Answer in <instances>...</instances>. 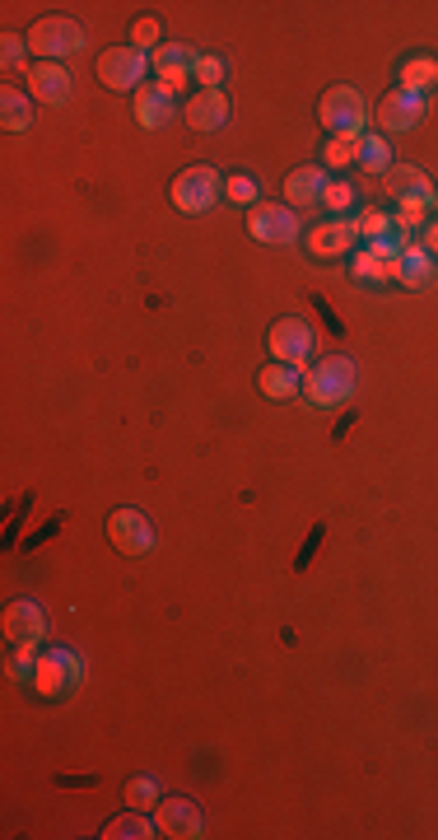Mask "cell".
<instances>
[{"label":"cell","instance_id":"obj_1","mask_svg":"<svg viewBox=\"0 0 438 840\" xmlns=\"http://www.w3.org/2000/svg\"><path fill=\"white\" fill-rule=\"evenodd\" d=\"M318 117H322V127L331 131V140H359L364 121H369V103H364V94L355 90V84H336V90L322 94Z\"/></svg>","mask_w":438,"mask_h":840},{"label":"cell","instance_id":"obj_2","mask_svg":"<svg viewBox=\"0 0 438 840\" xmlns=\"http://www.w3.org/2000/svg\"><path fill=\"white\" fill-rule=\"evenodd\" d=\"M304 397L322 411L350 401L355 397V364H350L345 355H327L322 364H312V370L304 374Z\"/></svg>","mask_w":438,"mask_h":840},{"label":"cell","instance_id":"obj_3","mask_svg":"<svg viewBox=\"0 0 438 840\" xmlns=\"http://www.w3.org/2000/svg\"><path fill=\"white\" fill-rule=\"evenodd\" d=\"M84 681V658L75 650H66V644H51L43 650L38 658V673H33V691L47 696V700H61L70 696Z\"/></svg>","mask_w":438,"mask_h":840},{"label":"cell","instance_id":"obj_4","mask_svg":"<svg viewBox=\"0 0 438 840\" xmlns=\"http://www.w3.org/2000/svg\"><path fill=\"white\" fill-rule=\"evenodd\" d=\"M220 197H224V178L210 164L182 168L178 178H173V206H178L182 215H205Z\"/></svg>","mask_w":438,"mask_h":840},{"label":"cell","instance_id":"obj_5","mask_svg":"<svg viewBox=\"0 0 438 840\" xmlns=\"http://www.w3.org/2000/svg\"><path fill=\"white\" fill-rule=\"evenodd\" d=\"M28 47L38 51L47 61H61V57H80L84 51V28L75 20H66V14H47L28 28Z\"/></svg>","mask_w":438,"mask_h":840},{"label":"cell","instance_id":"obj_6","mask_svg":"<svg viewBox=\"0 0 438 840\" xmlns=\"http://www.w3.org/2000/svg\"><path fill=\"white\" fill-rule=\"evenodd\" d=\"M145 75H150V57L140 47H108L98 57V80L108 84V90H117V94H127V90H140L145 84Z\"/></svg>","mask_w":438,"mask_h":840},{"label":"cell","instance_id":"obj_7","mask_svg":"<svg viewBox=\"0 0 438 840\" xmlns=\"http://www.w3.org/2000/svg\"><path fill=\"white\" fill-rule=\"evenodd\" d=\"M267 346H271V355H275L280 364H294V370H304V364L312 360V346H318V331L308 327V318H280V323L271 327Z\"/></svg>","mask_w":438,"mask_h":840},{"label":"cell","instance_id":"obj_8","mask_svg":"<svg viewBox=\"0 0 438 840\" xmlns=\"http://www.w3.org/2000/svg\"><path fill=\"white\" fill-rule=\"evenodd\" d=\"M248 234L257 243H294V238H299V215H294V206L257 201L248 210Z\"/></svg>","mask_w":438,"mask_h":840},{"label":"cell","instance_id":"obj_9","mask_svg":"<svg viewBox=\"0 0 438 840\" xmlns=\"http://www.w3.org/2000/svg\"><path fill=\"white\" fill-rule=\"evenodd\" d=\"M425 108H429V98H419V94H411V90H388L378 98V108H374V117H378V127L382 131H415L419 127V117H425Z\"/></svg>","mask_w":438,"mask_h":840},{"label":"cell","instance_id":"obj_10","mask_svg":"<svg viewBox=\"0 0 438 840\" xmlns=\"http://www.w3.org/2000/svg\"><path fill=\"white\" fill-rule=\"evenodd\" d=\"M382 183H388V197H392L401 210H429V206L438 201L434 183H429L419 168H411V164L388 168V173H382Z\"/></svg>","mask_w":438,"mask_h":840},{"label":"cell","instance_id":"obj_11","mask_svg":"<svg viewBox=\"0 0 438 840\" xmlns=\"http://www.w3.org/2000/svg\"><path fill=\"white\" fill-rule=\"evenodd\" d=\"M108 537L121 556H150L154 551V523L140 510H117L108 518Z\"/></svg>","mask_w":438,"mask_h":840},{"label":"cell","instance_id":"obj_12","mask_svg":"<svg viewBox=\"0 0 438 840\" xmlns=\"http://www.w3.org/2000/svg\"><path fill=\"white\" fill-rule=\"evenodd\" d=\"M178 117V90L173 84H140L135 90V121L145 131H159V127H168V121Z\"/></svg>","mask_w":438,"mask_h":840},{"label":"cell","instance_id":"obj_13","mask_svg":"<svg viewBox=\"0 0 438 840\" xmlns=\"http://www.w3.org/2000/svg\"><path fill=\"white\" fill-rule=\"evenodd\" d=\"M28 94L47 103V108H66L70 94H75V80H70V70L61 61H38L28 66Z\"/></svg>","mask_w":438,"mask_h":840},{"label":"cell","instance_id":"obj_14","mask_svg":"<svg viewBox=\"0 0 438 840\" xmlns=\"http://www.w3.org/2000/svg\"><path fill=\"white\" fill-rule=\"evenodd\" d=\"M154 827H159V836H173V840H197L205 831V821L191 798H164L154 808Z\"/></svg>","mask_w":438,"mask_h":840},{"label":"cell","instance_id":"obj_15","mask_svg":"<svg viewBox=\"0 0 438 840\" xmlns=\"http://www.w3.org/2000/svg\"><path fill=\"white\" fill-rule=\"evenodd\" d=\"M150 66H154V75H159L164 84H187V80H197V66H201V51L197 47H187V43H168V47H159L150 57Z\"/></svg>","mask_w":438,"mask_h":840},{"label":"cell","instance_id":"obj_16","mask_svg":"<svg viewBox=\"0 0 438 840\" xmlns=\"http://www.w3.org/2000/svg\"><path fill=\"white\" fill-rule=\"evenodd\" d=\"M359 243V220H345V215H336V220H322L318 230L308 234V253L312 257H341V253H350Z\"/></svg>","mask_w":438,"mask_h":840},{"label":"cell","instance_id":"obj_17","mask_svg":"<svg viewBox=\"0 0 438 840\" xmlns=\"http://www.w3.org/2000/svg\"><path fill=\"white\" fill-rule=\"evenodd\" d=\"M47 635V617L33 598H14L5 607V640L10 644H38Z\"/></svg>","mask_w":438,"mask_h":840},{"label":"cell","instance_id":"obj_18","mask_svg":"<svg viewBox=\"0 0 438 840\" xmlns=\"http://www.w3.org/2000/svg\"><path fill=\"white\" fill-rule=\"evenodd\" d=\"M187 127H197V131H220L224 121H229V94L224 90H197L187 98Z\"/></svg>","mask_w":438,"mask_h":840},{"label":"cell","instance_id":"obj_19","mask_svg":"<svg viewBox=\"0 0 438 840\" xmlns=\"http://www.w3.org/2000/svg\"><path fill=\"white\" fill-rule=\"evenodd\" d=\"M388 271H392L396 285H406V290H429L434 280H438V257H429V253L415 243L411 253H401L396 261H388Z\"/></svg>","mask_w":438,"mask_h":840},{"label":"cell","instance_id":"obj_20","mask_svg":"<svg viewBox=\"0 0 438 840\" xmlns=\"http://www.w3.org/2000/svg\"><path fill=\"white\" fill-rule=\"evenodd\" d=\"M327 168L322 164H304V168H294L289 178H285V197H289V206L299 210V206H318L322 197H327Z\"/></svg>","mask_w":438,"mask_h":840},{"label":"cell","instance_id":"obj_21","mask_svg":"<svg viewBox=\"0 0 438 840\" xmlns=\"http://www.w3.org/2000/svg\"><path fill=\"white\" fill-rule=\"evenodd\" d=\"M257 383H261V393H267L271 401H289V397H299L304 393V374L294 370V364H267V370L257 374Z\"/></svg>","mask_w":438,"mask_h":840},{"label":"cell","instance_id":"obj_22","mask_svg":"<svg viewBox=\"0 0 438 840\" xmlns=\"http://www.w3.org/2000/svg\"><path fill=\"white\" fill-rule=\"evenodd\" d=\"M355 164H359L364 173H388V168H392V150H388V140L374 136V131H364V136L355 140Z\"/></svg>","mask_w":438,"mask_h":840},{"label":"cell","instance_id":"obj_23","mask_svg":"<svg viewBox=\"0 0 438 840\" xmlns=\"http://www.w3.org/2000/svg\"><path fill=\"white\" fill-rule=\"evenodd\" d=\"M401 90H411L425 98L429 90H438V61L434 57H411L406 66H401Z\"/></svg>","mask_w":438,"mask_h":840},{"label":"cell","instance_id":"obj_24","mask_svg":"<svg viewBox=\"0 0 438 840\" xmlns=\"http://www.w3.org/2000/svg\"><path fill=\"white\" fill-rule=\"evenodd\" d=\"M0 121H5V131H28L33 127V108H28V94L5 84L0 90Z\"/></svg>","mask_w":438,"mask_h":840},{"label":"cell","instance_id":"obj_25","mask_svg":"<svg viewBox=\"0 0 438 840\" xmlns=\"http://www.w3.org/2000/svg\"><path fill=\"white\" fill-rule=\"evenodd\" d=\"M108 840H150V836H159V827L140 813V808H131L127 817H117V821H108V831H103Z\"/></svg>","mask_w":438,"mask_h":840},{"label":"cell","instance_id":"obj_26","mask_svg":"<svg viewBox=\"0 0 438 840\" xmlns=\"http://www.w3.org/2000/svg\"><path fill=\"white\" fill-rule=\"evenodd\" d=\"M38 644H10V658H5V673L10 681H33V673H38Z\"/></svg>","mask_w":438,"mask_h":840},{"label":"cell","instance_id":"obj_27","mask_svg":"<svg viewBox=\"0 0 438 840\" xmlns=\"http://www.w3.org/2000/svg\"><path fill=\"white\" fill-rule=\"evenodd\" d=\"M411 248H415V238H411L406 230H396V224H392V230L382 234V238H374V243H369V253H374V257H382V261H396L401 253H411Z\"/></svg>","mask_w":438,"mask_h":840},{"label":"cell","instance_id":"obj_28","mask_svg":"<svg viewBox=\"0 0 438 840\" xmlns=\"http://www.w3.org/2000/svg\"><path fill=\"white\" fill-rule=\"evenodd\" d=\"M224 197L252 210L257 197H261V187H257V178H248V173H234V178H224Z\"/></svg>","mask_w":438,"mask_h":840},{"label":"cell","instance_id":"obj_29","mask_svg":"<svg viewBox=\"0 0 438 840\" xmlns=\"http://www.w3.org/2000/svg\"><path fill=\"white\" fill-rule=\"evenodd\" d=\"M28 38H20V33H5V38H0V66L5 70H20L24 61H28Z\"/></svg>","mask_w":438,"mask_h":840},{"label":"cell","instance_id":"obj_30","mask_svg":"<svg viewBox=\"0 0 438 840\" xmlns=\"http://www.w3.org/2000/svg\"><path fill=\"white\" fill-rule=\"evenodd\" d=\"M355 280H369V285H382V280H392V271H388V261H382V257L359 253V257H355Z\"/></svg>","mask_w":438,"mask_h":840},{"label":"cell","instance_id":"obj_31","mask_svg":"<svg viewBox=\"0 0 438 840\" xmlns=\"http://www.w3.org/2000/svg\"><path fill=\"white\" fill-rule=\"evenodd\" d=\"M392 230V215H388V210H364V215H359V234L364 238H382V234H388Z\"/></svg>","mask_w":438,"mask_h":840},{"label":"cell","instance_id":"obj_32","mask_svg":"<svg viewBox=\"0 0 438 840\" xmlns=\"http://www.w3.org/2000/svg\"><path fill=\"white\" fill-rule=\"evenodd\" d=\"M327 168H350L355 164V140H327Z\"/></svg>","mask_w":438,"mask_h":840},{"label":"cell","instance_id":"obj_33","mask_svg":"<svg viewBox=\"0 0 438 840\" xmlns=\"http://www.w3.org/2000/svg\"><path fill=\"white\" fill-rule=\"evenodd\" d=\"M197 84H201V90H220V84H224V61H220V57H201Z\"/></svg>","mask_w":438,"mask_h":840},{"label":"cell","instance_id":"obj_34","mask_svg":"<svg viewBox=\"0 0 438 840\" xmlns=\"http://www.w3.org/2000/svg\"><path fill=\"white\" fill-rule=\"evenodd\" d=\"M131 47H159V20H135V28H131Z\"/></svg>","mask_w":438,"mask_h":840},{"label":"cell","instance_id":"obj_35","mask_svg":"<svg viewBox=\"0 0 438 840\" xmlns=\"http://www.w3.org/2000/svg\"><path fill=\"white\" fill-rule=\"evenodd\" d=\"M127 803H131V808H140V813L154 808V780H131L127 784Z\"/></svg>","mask_w":438,"mask_h":840},{"label":"cell","instance_id":"obj_36","mask_svg":"<svg viewBox=\"0 0 438 840\" xmlns=\"http://www.w3.org/2000/svg\"><path fill=\"white\" fill-rule=\"evenodd\" d=\"M322 201H327V210H336V215H341V210L355 206V187H350V183H331Z\"/></svg>","mask_w":438,"mask_h":840},{"label":"cell","instance_id":"obj_37","mask_svg":"<svg viewBox=\"0 0 438 840\" xmlns=\"http://www.w3.org/2000/svg\"><path fill=\"white\" fill-rule=\"evenodd\" d=\"M419 248H425L429 257H438V220L425 224V234H419Z\"/></svg>","mask_w":438,"mask_h":840}]
</instances>
